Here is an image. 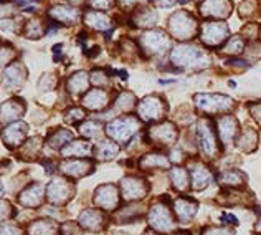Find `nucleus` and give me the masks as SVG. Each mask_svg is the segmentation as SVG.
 Here are the masks:
<instances>
[{
	"label": "nucleus",
	"instance_id": "nucleus-48",
	"mask_svg": "<svg viewBox=\"0 0 261 235\" xmlns=\"http://www.w3.org/2000/svg\"><path fill=\"white\" fill-rule=\"evenodd\" d=\"M70 2H73V4H80V2H83V0H70Z\"/></svg>",
	"mask_w": 261,
	"mask_h": 235
},
{
	"label": "nucleus",
	"instance_id": "nucleus-25",
	"mask_svg": "<svg viewBox=\"0 0 261 235\" xmlns=\"http://www.w3.org/2000/svg\"><path fill=\"white\" fill-rule=\"evenodd\" d=\"M80 222L83 224L85 227H88V229L98 230L99 224H101V216L98 212H94V210H86V212H83V216L80 217Z\"/></svg>",
	"mask_w": 261,
	"mask_h": 235
},
{
	"label": "nucleus",
	"instance_id": "nucleus-11",
	"mask_svg": "<svg viewBox=\"0 0 261 235\" xmlns=\"http://www.w3.org/2000/svg\"><path fill=\"white\" fill-rule=\"evenodd\" d=\"M25 134H27V126L23 123L12 124V126H9L4 131V139H5L7 144H9V146H13V144L17 146V144L22 143Z\"/></svg>",
	"mask_w": 261,
	"mask_h": 235
},
{
	"label": "nucleus",
	"instance_id": "nucleus-49",
	"mask_svg": "<svg viewBox=\"0 0 261 235\" xmlns=\"http://www.w3.org/2000/svg\"><path fill=\"white\" fill-rule=\"evenodd\" d=\"M259 229H261V225H259Z\"/></svg>",
	"mask_w": 261,
	"mask_h": 235
},
{
	"label": "nucleus",
	"instance_id": "nucleus-47",
	"mask_svg": "<svg viewBox=\"0 0 261 235\" xmlns=\"http://www.w3.org/2000/svg\"><path fill=\"white\" fill-rule=\"evenodd\" d=\"M53 55H55V58L60 60V57H61V45L53 46Z\"/></svg>",
	"mask_w": 261,
	"mask_h": 235
},
{
	"label": "nucleus",
	"instance_id": "nucleus-37",
	"mask_svg": "<svg viewBox=\"0 0 261 235\" xmlns=\"http://www.w3.org/2000/svg\"><path fill=\"white\" fill-rule=\"evenodd\" d=\"M119 108L121 109H130L134 106V96L130 95V93H122L121 96H119Z\"/></svg>",
	"mask_w": 261,
	"mask_h": 235
},
{
	"label": "nucleus",
	"instance_id": "nucleus-4",
	"mask_svg": "<svg viewBox=\"0 0 261 235\" xmlns=\"http://www.w3.org/2000/svg\"><path fill=\"white\" fill-rule=\"evenodd\" d=\"M197 106L202 111L207 113H218V111H226L233 106V101L228 96L222 95H198L195 96Z\"/></svg>",
	"mask_w": 261,
	"mask_h": 235
},
{
	"label": "nucleus",
	"instance_id": "nucleus-44",
	"mask_svg": "<svg viewBox=\"0 0 261 235\" xmlns=\"http://www.w3.org/2000/svg\"><path fill=\"white\" fill-rule=\"evenodd\" d=\"M4 235H20V232L15 227H4Z\"/></svg>",
	"mask_w": 261,
	"mask_h": 235
},
{
	"label": "nucleus",
	"instance_id": "nucleus-3",
	"mask_svg": "<svg viewBox=\"0 0 261 235\" xmlns=\"http://www.w3.org/2000/svg\"><path fill=\"white\" fill-rule=\"evenodd\" d=\"M139 129V121L134 118H121L106 126V133L119 143H127V139Z\"/></svg>",
	"mask_w": 261,
	"mask_h": 235
},
{
	"label": "nucleus",
	"instance_id": "nucleus-16",
	"mask_svg": "<svg viewBox=\"0 0 261 235\" xmlns=\"http://www.w3.org/2000/svg\"><path fill=\"white\" fill-rule=\"evenodd\" d=\"M23 80H25V73H23V66L22 65L13 63L10 68H7V70H5L4 81H5L7 86H18Z\"/></svg>",
	"mask_w": 261,
	"mask_h": 235
},
{
	"label": "nucleus",
	"instance_id": "nucleus-12",
	"mask_svg": "<svg viewBox=\"0 0 261 235\" xmlns=\"http://www.w3.org/2000/svg\"><path fill=\"white\" fill-rule=\"evenodd\" d=\"M50 15L55 18V20H60V22H76L78 17H80V12L76 9H71V7H61V5H57L53 7L50 10Z\"/></svg>",
	"mask_w": 261,
	"mask_h": 235
},
{
	"label": "nucleus",
	"instance_id": "nucleus-5",
	"mask_svg": "<svg viewBox=\"0 0 261 235\" xmlns=\"http://www.w3.org/2000/svg\"><path fill=\"white\" fill-rule=\"evenodd\" d=\"M200 37L207 45H218L228 37V27L223 22H207L202 25Z\"/></svg>",
	"mask_w": 261,
	"mask_h": 235
},
{
	"label": "nucleus",
	"instance_id": "nucleus-36",
	"mask_svg": "<svg viewBox=\"0 0 261 235\" xmlns=\"http://www.w3.org/2000/svg\"><path fill=\"white\" fill-rule=\"evenodd\" d=\"M242 50H243V41H242V38H240V37L231 38L230 43L225 46V52L226 53H240Z\"/></svg>",
	"mask_w": 261,
	"mask_h": 235
},
{
	"label": "nucleus",
	"instance_id": "nucleus-35",
	"mask_svg": "<svg viewBox=\"0 0 261 235\" xmlns=\"http://www.w3.org/2000/svg\"><path fill=\"white\" fill-rule=\"evenodd\" d=\"M68 139H71V133L70 131H57V137H51V146H55V148H58V146H61V144H65Z\"/></svg>",
	"mask_w": 261,
	"mask_h": 235
},
{
	"label": "nucleus",
	"instance_id": "nucleus-14",
	"mask_svg": "<svg viewBox=\"0 0 261 235\" xmlns=\"http://www.w3.org/2000/svg\"><path fill=\"white\" fill-rule=\"evenodd\" d=\"M85 22H86V25L93 27L96 30H106L111 27V20H109V17H106L105 13H101V12H94V10L86 13Z\"/></svg>",
	"mask_w": 261,
	"mask_h": 235
},
{
	"label": "nucleus",
	"instance_id": "nucleus-32",
	"mask_svg": "<svg viewBox=\"0 0 261 235\" xmlns=\"http://www.w3.org/2000/svg\"><path fill=\"white\" fill-rule=\"evenodd\" d=\"M42 33H43V27L38 20H32V22H29V25H27V37L37 38L42 35Z\"/></svg>",
	"mask_w": 261,
	"mask_h": 235
},
{
	"label": "nucleus",
	"instance_id": "nucleus-18",
	"mask_svg": "<svg viewBox=\"0 0 261 235\" xmlns=\"http://www.w3.org/2000/svg\"><path fill=\"white\" fill-rule=\"evenodd\" d=\"M150 136L155 141L162 143H170L175 139V128L172 124H162V126H155L154 129H150Z\"/></svg>",
	"mask_w": 261,
	"mask_h": 235
},
{
	"label": "nucleus",
	"instance_id": "nucleus-40",
	"mask_svg": "<svg viewBox=\"0 0 261 235\" xmlns=\"http://www.w3.org/2000/svg\"><path fill=\"white\" fill-rule=\"evenodd\" d=\"M93 83L96 86H106L108 85V77L102 72H93Z\"/></svg>",
	"mask_w": 261,
	"mask_h": 235
},
{
	"label": "nucleus",
	"instance_id": "nucleus-6",
	"mask_svg": "<svg viewBox=\"0 0 261 235\" xmlns=\"http://www.w3.org/2000/svg\"><path fill=\"white\" fill-rule=\"evenodd\" d=\"M166 111V105L162 103V100H159L157 96H149L146 98L139 106V113L144 120L147 121H154L159 120V118Z\"/></svg>",
	"mask_w": 261,
	"mask_h": 235
},
{
	"label": "nucleus",
	"instance_id": "nucleus-43",
	"mask_svg": "<svg viewBox=\"0 0 261 235\" xmlns=\"http://www.w3.org/2000/svg\"><path fill=\"white\" fill-rule=\"evenodd\" d=\"M137 2V0H119V4L122 9H126V10H130V9H134V4Z\"/></svg>",
	"mask_w": 261,
	"mask_h": 235
},
{
	"label": "nucleus",
	"instance_id": "nucleus-39",
	"mask_svg": "<svg viewBox=\"0 0 261 235\" xmlns=\"http://www.w3.org/2000/svg\"><path fill=\"white\" fill-rule=\"evenodd\" d=\"M114 5V0H91V7L98 10H108Z\"/></svg>",
	"mask_w": 261,
	"mask_h": 235
},
{
	"label": "nucleus",
	"instance_id": "nucleus-22",
	"mask_svg": "<svg viewBox=\"0 0 261 235\" xmlns=\"http://www.w3.org/2000/svg\"><path fill=\"white\" fill-rule=\"evenodd\" d=\"M20 100H12V101H7L4 108H2V113H4V121H9L13 120L23 113V105L18 103Z\"/></svg>",
	"mask_w": 261,
	"mask_h": 235
},
{
	"label": "nucleus",
	"instance_id": "nucleus-31",
	"mask_svg": "<svg viewBox=\"0 0 261 235\" xmlns=\"http://www.w3.org/2000/svg\"><path fill=\"white\" fill-rule=\"evenodd\" d=\"M116 153H118V148H116L113 143H102L98 148V154H102L101 159H111L114 157Z\"/></svg>",
	"mask_w": 261,
	"mask_h": 235
},
{
	"label": "nucleus",
	"instance_id": "nucleus-23",
	"mask_svg": "<svg viewBox=\"0 0 261 235\" xmlns=\"http://www.w3.org/2000/svg\"><path fill=\"white\" fill-rule=\"evenodd\" d=\"M155 20H157V15H155V12L154 10H150L147 9V7H142V9L136 13V17H134V22L136 25H139V27H147V25H154L155 24Z\"/></svg>",
	"mask_w": 261,
	"mask_h": 235
},
{
	"label": "nucleus",
	"instance_id": "nucleus-29",
	"mask_svg": "<svg viewBox=\"0 0 261 235\" xmlns=\"http://www.w3.org/2000/svg\"><path fill=\"white\" fill-rule=\"evenodd\" d=\"M194 181H195V189H203L210 181V174L205 169H195Z\"/></svg>",
	"mask_w": 261,
	"mask_h": 235
},
{
	"label": "nucleus",
	"instance_id": "nucleus-20",
	"mask_svg": "<svg viewBox=\"0 0 261 235\" xmlns=\"http://www.w3.org/2000/svg\"><path fill=\"white\" fill-rule=\"evenodd\" d=\"M195 210H197V204H195V202H192V200H187V199L177 200V204H175V212H177V216L180 217L182 220L190 219V217L195 214Z\"/></svg>",
	"mask_w": 261,
	"mask_h": 235
},
{
	"label": "nucleus",
	"instance_id": "nucleus-10",
	"mask_svg": "<svg viewBox=\"0 0 261 235\" xmlns=\"http://www.w3.org/2000/svg\"><path fill=\"white\" fill-rule=\"evenodd\" d=\"M150 224L159 230H169L172 229V219H170L169 212L164 207H155L150 210Z\"/></svg>",
	"mask_w": 261,
	"mask_h": 235
},
{
	"label": "nucleus",
	"instance_id": "nucleus-8",
	"mask_svg": "<svg viewBox=\"0 0 261 235\" xmlns=\"http://www.w3.org/2000/svg\"><path fill=\"white\" fill-rule=\"evenodd\" d=\"M198 143H200V148L205 153V156H215L217 153L215 136L210 129V123L205 120L198 123Z\"/></svg>",
	"mask_w": 261,
	"mask_h": 235
},
{
	"label": "nucleus",
	"instance_id": "nucleus-15",
	"mask_svg": "<svg viewBox=\"0 0 261 235\" xmlns=\"http://www.w3.org/2000/svg\"><path fill=\"white\" fill-rule=\"evenodd\" d=\"M96 202L99 205L106 207V209H113L118 202V197H116V191L113 185H105L98 191V196H96Z\"/></svg>",
	"mask_w": 261,
	"mask_h": 235
},
{
	"label": "nucleus",
	"instance_id": "nucleus-24",
	"mask_svg": "<svg viewBox=\"0 0 261 235\" xmlns=\"http://www.w3.org/2000/svg\"><path fill=\"white\" fill-rule=\"evenodd\" d=\"M20 200H22L23 205H38L40 200H42V187L40 185H32Z\"/></svg>",
	"mask_w": 261,
	"mask_h": 235
},
{
	"label": "nucleus",
	"instance_id": "nucleus-1",
	"mask_svg": "<svg viewBox=\"0 0 261 235\" xmlns=\"http://www.w3.org/2000/svg\"><path fill=\"white\" fill-rule=\"evenodd\" d=\"M172 61L177 66L194 68V66H205V63H208V57L200 48L184 45V46H177L172 52Z\"/></svg>",
	"mask_w": 261,
	"mask_h": 235
},
{
	"label": "nucleus",
	"instance_id": "nucleus-45",
	"mask_svg": "<svg viewBox=\"0 0 261 235\" xmlns=\"http://www.w3.org/2000/svg\"><path fill=\"white\" fill-rule=\"evenodd\" d=\"M205 235H231V232H228V230H220V229H215V230H212L210 233H205Z\"/></svg>",
	"mask_w": 261,
	"mask_h": 235
},
{
	"label": "nucleus",
	"instance_id": "nucleus-34",
	"mask_svg": "<svg viewBox=\"0 0 261 235\" xmlns=\"http://www.w3.org/2000/svg\"><path fill=\"white\" fill-rule=\"evenodd\" d=\"M170 177L174 179V184H175L177 189H185V185H187V182H185L187 174H185L182 169H174L172 172H170Z\"/></svg>",
	"mask_w": 261,
	"mask_h": 235
},
{
	"label": "nucleus",
	"instance_id": "nucleus-26",
	"mask_svg": "<svg viewBox=\"0 0 261 235\" xmlns=\"http://www.w3.org/2000/svg\"><path fill=\"white\" fill-rule=\"evenodd\" d=\"M86 83L88 80L85 73H74L70 78V81H68V88H70L71 93H80L86 88Z\"/></svg>",
	"mask_w": 261,
	"mask_h": 235
},
{
	"label": "nucleus",
	"instance_id": "nucleus-21",
	"mask_svg": "<svg viewBox=\"0 0 261 235\" xmlns=\"http://www.w3.org/2000/svg\"><path fill=\"white\" fill-rule=\"evenodd\" d=\"M68 185L61 182V179H57L51 185H50V199L51 202H65L68 199Z\"/></svg>",
	"mask_w": 261,
	"mask_h": 235
},
{
	"label": "nucleus",
	"instance_id": "nucleus-7",
	"mask_svg": "<svg viewBox=\"0 0 261 235\" xmlns=\"http://www.w3.org/2000/svg\"><path fill=\"white\" fill-rule=\"evenodd\" d=\"M202 15L205 17H228L231 12L230 0H205L200 7Z\"/></svg>",
	"mask_w": 261,
	"mask_h": 235
},
{
	"label": "nucleus",
	"instance_id": "nucleus-9",
	"mask_svg": "<svg viewBox=\"0 0 261 235\" xmlns=\"http://www.w3.org/2000/svg\"><path fill=\"white\" fill-rule=\"evenodd\" d=\"M142 46L146 48L149 53H159L164 52L169 46V38L164 32H149L141 38Z\"/></svg>",
	"mask_w": 261,
	"mask_h": 235
},
{
	"label": "nucleus",
	"instance_id": "nucleus-46",
	"mask_svg": "<svg viewBox=\"0 0 261 235\" xmlns=\"http://www.w3.org/2000/svg\"><path fill=\"white\" fill-rule=\"evenodd\" d=\"M251 111L255 113V118H256V120L261 123V105H259V106H255V108L251 109Z\"/></svg>",
	"mask_w": 261,
	"mask_h": 235
},
{
	"label": "nucleus",
	"instance_id": "nucleus-2",
	"mask_svg": "<svg viewBox=\"0 0 261 235\" xmlns=\"http://www.w3.org/2000/svg\"><path fill=\"white\" fill-rule=\"evenodd\" d=\"M170 32L175 38H190L197 32L195 18L187 12H177L170 17Z\"/></svg>",
	"mask_w": 261,
	"mask_h": 235
},
{
	"label": "nucleus",
	"instance_id": "nucleus-30",
	"mask_svg": "<svg viewBox=\"0 0 261 235\" xmlns=\"http://www.w3.org/2000/svg\"><path fill=\"white\" fill-rule=\"evenodd\" d=\"M141 164L144 168H150V166H155V168H167V159L162 156H147L142 159Z\"/></svg>",
	"mask_w": 261,
	"mask_h": 235
},
{
	"label": "nucleus",
	"instance_id": "nucleus-41",
	"mask_svg": "<svg viewBox=\"0 0 261 235\" xmlns=\"http://www.w3.org/2000/svg\"><path fill=\"white\" fill-rule=\"evenodd\" d=\"M223 179H225L223 182H226V184H240V182H242V181H240L242 176H240L238 172H235V174H225Z\"/></svg>",
	"mask_w": 261,
	"mask_h": 235
},
{
	"label": "nucleus",
	"instance_id": "nucleus-19",
	"mask_svg": "<svg viewBox=\"0 0 261 235\" xmlns=\"http://www.w3.org/2000/svg\"><path fill=\"white\" fill-rule=\"evenodd\" d=\"M220 133H222V139L225 143H228L233 134L237 133V121H235V118H231V116H225L220 120Z\"/></svg>",
	"mask_w": 261,
	"mask_h": 235
},
{
	"label": "nucleus",
	"instance_id": "nucleus-33",
	"mask_svg": "<svg viewBox=\"0 0 261 235\" xmlns=\"http://www.w3.org/2000/svg\"><path fill=\"white\" fill-rule=\"evenodd\" d=\"M53 233V225L48 222H37L32 225V235H51Z\"/></svg>",
	"mask_w": 261,
	"mask_h": 235
},
{
	"label": "nucleus",
	"instance_id": "nucleus-42",
	"mask_svg": "<svg viewBox=\"0 0 261 235\" xmlns=\"http://www.w3.org/2000/svg\"><path fill=\"white\" fill-rule=\"evenodd\" d=\"M152 2L155 5H159V7H164V9H167V7H172L177 0H152Z\"/></svg>",
	"mask_w": 261,
	"mask_h": 235
},
{
	"label": "nucleus",
	"instance_id": "nucleus-13",
	"mask_svg": "<svg viewBox=\"0 0 261 235\" xmlns=\"http://www.w3.org/2000/svg\"><path fill=\"white\" fill-rule=\"evenodd\" d=\"M122 192L124 197L134 199V197H142L146 192V185L141 182V179H124L122 182Z\"/></svg>",
	"mask_w": 261,
	"mask_h": 235
},
{
	"label": "nucleus",
	"instance_id": "nucleus-28",
	"mask_svg": "<svg viewBox=\"0 0 261 235\" xmlns=\"http://www.w3.org/2000/svg\"><path fill=\"white\" fill-rule=\"evenodd\" d=\"M91 164L88 162H70V164H65L63 166V171L68 172V174H74V176H81V174H86L89 171H85L83 168H89Z\"/></svg>",
	"mask_w": 261,
	"mask_h": 235
},
{
	"label": "nucleus",
	"instance_id": "nucleus-17",
	"mask_svg": "<svg viewBox=\"0 0 261 235\" xmlns=\"http://www.w3.org/2000/svg\"><path fill=\"white\" fill-rule=\"evenodd\" d=\"M83 103L91 109H101L108 105V96L105 91H101V89H93V91H89L85 96Z\"/></svg>",
	"mask_w": 261,
	"mask_h": 235
},
{
	"label": "nucleus",
	"instance_id": "nucleus-27",
	"mask_svg": "<svg viewBox=\"0 0 261 235\" xmlns=\"http://www.w3.org/2000/svg\"><path fill=\"white\" fill-rule=\"evenodd\" d=\"M89 149H91V146H89L88 143H81V141H76V143H71L70 148H66L63 151L65 156H85L89 153Z\"/></svg>",
	"mask_w": 261,
	"mask_h": 235
},
{
	"label": "nucleus",
	"instance_id": "nucleus-38",
	"mask_svg": "<svg viewBox=\"0 0 261 235\" xmlns=\"http://www.w3.org/2000/svg\"><path fill=\"white\" fill-rule=\"evenodd\" d=\"M85 118V113L81 111V109H78V108H73V109H70V111L66 113V123H74V121H80V120H83Z\"/></svg>",
	"mask_w": 261,
	"mask_h": 235
}]
</instances>
